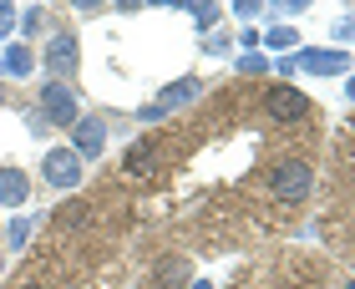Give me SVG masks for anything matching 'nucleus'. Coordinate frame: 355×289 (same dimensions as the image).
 <instances>
[{"label": "nucleus", "mask_w": 355, "mask_h": 289, "mask_svg": "<svg viewBox=\"0 0 355 289\" xmlns=\"http://www.w3.org/2000/svg\"><path fill=\"white\" fill-rule=\"evenodd\" d=\"M269 193L279 203H304L315 193V168L300 163V157H289V163H279V168L269 173Z\"/></svg>", "instance_id": "f257e3e1"}, {"label": "nucleus", "mask_w": 355, "mask_h": 289, "mask_svg": "<svg viewBox=\"0 0 355 289\" xmlns=\"http://www.w3.org/2000/svg\"><path fill=\"white\" fill-rule=\"evenodd\" d=\"M264 112H269V122H304L310 117V91H300V87H289V82H274L269 91H264Z\"/></svg>", "instance_id": "f03ea898"}, {"label": "nucleus", "mask_w": 355, "mask_h": 289, "mask_svg": "<svg viewBox=\"0 0 355 289\" xmlns=\"http://www.w3.org/2000/svg\"><path fill=\"white\" fill-rule=\"evenodd\" d=\"M36 112H41V117L51 122V127H76V122H82V102H76L71 82H46Z\"/></svg>", "instance_id": "7ed1b4c3"}, {"label": "nucleus", "mask_w": 355, "mask_h": 289, "mask_svg": "<svg viewBox=\"0 0 355 289\" xmlns=\"http://www.w3.org/2000/svg\"><path fill=\"white\" fill-rule=\"evenodd\" d=\"M350 56L345 46H304L295 51V71H310V76H350Z\"/></svg>", "instance_id": "20e7f679"}, {"label": "nucleus", "mask_w": 355, "mask_h": 289, "mask_svg": "<svg viewBox=\"0 0 355 289\" xmlns=\"http://www.w3.org/2000/svg\"><path fill=\"white\" fill-rule=\"evenodd\" d=\"M41 178L51 183V188H61V193H71L76 183L87 178V163H82L71 148H51V152L41 157Z\"/></svg>", "instance_id": "39448f33"}, {"label": "nucleus", "mask_w": 355, "mask_h": 289, "mask_svg": "<svg viewBox=\"0 0 355 289\" xmlns=\"http://www.w3.org/2000/svg\"><path fill=\"white\" fill-rule=\"evenodd\" d=\"M76 61H82V51H76L71 30H56V36L46 41V51H41V67L51 71V82H67V76L76 71Z\"/></svg>", "instance_id": "423d86ee"}, {"label": "nucleus", "mask_w": 355, "mask_h": 289, "mask_svg": "<svg viewBox=\"0 0 355 289\" xmlns=\"http://www.w3.org/2000/svg\"><path fill=\"white\" fill-rule=\"evenodd\" d=\"M71 152L82 157V163L87 157H102L107 152V117H87L82 112V122L71 127Z\"/></svg>", "instance_id": "0eeeda50"}, {"label": "nucleus", "mask_w": 355, "mask_h": 289, "mask_svg": "<svg viewBox=\"0 0 355 289\" xmlns=\"http://www.w3.org/2000/svg\"><path fill=\"white\" fill-rule=\"evenodd\" d=\"M31 71H36V51H31V41H10L6 51H0V76H15V82H26Z\"/></svg>", "instance_id": "6e6552de"}, {"label": "nucleus", "mask_w": 355, "mask_h": 289, "mask_svg": "<svg viewBox=\"0 0 355 289\" xmlns=\"http://www.w3.org/2000/svg\"><path fill=\"white\" fill-rule=\"evenodd\" d=\"M26 203H31L26 168H0V208H26Z\"/></svg>", "instance_id": "1a4fd4ad"}, {"label": "nucleus", "mask_w": 355, "mask_h": 289, "mask_svg": "<svg viewBox=\"0 0 355 289\" xmlns=\"http://www.w3.org/2000/svg\"><path fill=\"white\" fill-rule=\"evenodd\" d=\"M198 91H203V82H198V76H178V82H168V87H163L157 107H163V112H178V107L198 102Z\"/></svg>", "instance_id": "9d476101"}, {"label": "nucleus", "mask_w": 355, "mask_h": 289, "mask_svg": "<svg viewBox=\"0 0 355 289\" xmlns=\"http://www.w3.org/2000/svg\"><path fill=\"white\" fill-rule=\"evenodd\" d=\"M122 173H127V178H153V173H157V152L148 148V142H132L127 157H122Z\"/></svg>", "instance_id": "9b49d317"}, {"label": "nucleus", "mask_w": 355, "mask_h": 289, "mask_svg": "<svg viewBox=\"0 0 355 289\" xmlns=\"http://www.w3.org/2000/svg\"><path fill=\"white\" fill-rule=\"evenodd\" d=\"M153 279L163 284V289H183L188 284V254H173V259H163L153 269Z\"/></svg>", "instance_id": "f8f14e48"}, {"label": "nucleus", "mask_w": 355, "mask_h": 289, "mask_svg": "<svg viewBox=\"0 0 355 289\" xmlns=\"http://www.w3.org/2000/svg\"><path fill=\"white\" fill-rule=\"evenodd\" d=\"M87 213H92L87 203H76V198H67L61 208H51V223H56V229H87Z\"/></svg>", "instance_id": "ddd939ff"}, {"label": "nucleus", "mask_w": 355, "mask_h": 289, "mask_svg": "<svg viewBox=\"0 0 355 289\" xmlns=\"http://www.w3.org/2000/svg\"><path fill=\"white\" fill-rule=\"evenodd\" d=\"M36 223H41L36 213H15V218H10V229H6V244H10V249H26V244H31V234H36Z\"/></svg>", "instance_id": "4468645a"}, {"label": "nucleus", "mask_w": 355, "mask_h": 289, "mask_svg": "<svg viewBox=\"0 0 355 289\" xmlns=\"http://www.w3.org/2000/svg\"><path fill=\"white\" fill-rule=\"evenodd\" d=\"M264 51H289V46H300V30L295 26H269L264 36H259Z\"/></svg>", "instance_id": "2eb2a0df"}, {"label": "nucleus", "mask_w": 355, "mask_h": 289, "mask_svg": "<svg viewBox=\"0 0 355 289\" xmlns=\"http://www.w3.org/2000/svg\"><path fill=\"white\" fill-rule=\"evenodd\" d=\"M193 21H198V30H203V36H208V30H214L218 21H223V6H214V0H193Z\"/></svg>", "instance_id": "dca6fc26"}, {"label": "nucleus", "mask_w": 355, "mask_h": 289, "mask_svg": "<svg viewBox=\"0 0 355 289\" xmlns=\"http://www.w3.org/2000/svg\"><path fill=\"white\" fill-rule=\"evenodd\" d=\"M239 71H244V76H264L269 71V56L264 51H244V56H239Z\"/></svg>", "instance_id": "f3484780"}, {"label": "nucleus", "mask_w": 355, "mask_h": 289, "mask_svg": "<svg viewBox=\"0 0 355 289\" xmlns=\"http://www.w3.org/2000/svg\"><path fill=\"white\" fill-rule=\"evenodd\" d=\"M203 51H208V56H229V51H234V36H223V30H208V36H203Z\"/></svg>", "instance_id": "a211bd4d"}, {"label": "nucleus", "mask_w": 355, "mask_h": 289, "mask_svg": "<svg viewBox=\"0 0 355 289\" xmlns=\"http://www.w3.org/2000/svg\"><path fill=\"white\" fill-rule=\"evenodd\" d=\"M264 10L269 15H300V10H310V0H269Z\"/></svg>", "instance_id": "6ab92c4d"}, {"label": "nucleus", "mask_w": 355, "mask_h": 289, "mask_svg": "<svg viewBox=\"0 0 355 289\" xmlns=\"http://www.w3.org/2000/svg\"><path fill=\"white\" fill-rule=\"evenodd\" d=\"M15 26H21V36H36V30H41V6H26Z\"/></svg>", "instance_id": "aec40b11"}, {"label": "nucleus", "mask_w": 355, "mask_h": 289, "mask_svg": "<svg viewBox=\"0 0 355 289\" xmlns=\"http://www.w3.org/2000/svg\"><path fill=\"white\" fill-rule=\"evenodd\" d=\"M234 15H239V21H254V15H259L264 10V0H234V6H229Z\"/></svg>", "instance_id": "412c9836"}, {"label": "nucleus", "mask_w": 355, "mask_h": 289, "mask_svg": "<svg viewBox=\"0 0 355 289\" xmlns=\"http://www.w3.org/2000/svg\"><path fill=\"white\" fill-rule=\"evenodd\" d=\"M15 21H21V6H0V41L15 30Z\"/></svg>", "instance_id": "4be33fe9"}, {"label": "nucleus", "mask_w": 355, "mask_h": 289, "mask_svg": "<svg viewBox=\"0 0 355 289\" xmlns=\"http://www.w3.org/2000/svg\"><path fill=\"white\" fill-rule=\"evenodd\" d=\"M335 41H355V15H340V21H335Z\"/></svg>", "instance_id": "5701e85b"}, {"label": "nucleus", "mask_w": 355, "mask_h": 289, "mask_svg": "<svg viewBox=\"0 0 355 289\" xmlns=\"http://www.w3.org/2000/svg\"><path fill=\"white\" fill-rule=\"evenodd\" d=\"M163 117H168V112L157 107V102H142V107H137V122H163Z\"/></svg>", "instance_id": "b1692460"}, {"label": "nucleus", "mask_w": 355, "mask_h": 289, "mask_svg": "<svg viewBox=\"0 0 355 289\" xmlns=\"http://www.w3.org/2000/svg\"><path fill=\"white\" fill-rule=\"evenodd\" d=\"M26 127H31V137H46V127H51V122H46L41 112H26Z\"/></svg>", "instance_id": "393cba45"}, {"label": "nucleus", "mask_w": 355, "mask_h": 289, "mask_svg": "<svg viewBox=\"0 0 355 289\" xmlns=\"http://www.w3.org/2000/svg\"><path fill=\"white\" fill-rule=\"evenodd\" d=\"M345 102H355V71H350V82H345Z\"/></svg>", "instance_id": "a878e982"}, {"label": "nucleus", "mask_w": 355, "mask_h": 289, "mask_svg": "<svg viewBox=\"0 0 355 289\" xmlns=\"http://www.w3.org/2000/svg\"><path fill=\"white\" fill-rule=\"evenodd\" d=\"M15 289H46V284H15Z\"/></svg>", "instance_id": "bb28decb"}, {"label": "nucleus", "mask_w": 355, "mask_h": 289, "mask_svg": "<svg viewBox=\"0 0 355 289\" xmlns=\"http://www.w3.org/2000/svg\"><path fill=\"white\" fill-rule=\"evenodd\" d=\"M193 289H214V284H203V279H198V284H193Z\"/></svg>", "instance_id": "cd10ccee"}, {"label": "nucleus", "mask_w": 355, "mask_h": 289, "mask_svg": "<svg viewBox=\"0 0 355 289\" xmlns=\"http://www.w3.org/2000/svg\"><path fill=\"white\" fill-rule=\"evenodd\" d=\"M345 289H355V279H350V284H345Z\"/></svg>", "instance_id": "c85d7f7f"}, {"label": "nucleus", "mask_w": 355, "mask_h": 289, "mask_svg": "<svg viewBox=\"0 0 355 289\" xmlns=\"http://www.w3.org/2000/svg\"><path fill=\"white\" fill-rule=\"evenodd\" d=\"M0 269H6V259H0Z\"/></svg>", "instance_id": "c756f323"}, {"label": "nucleus", "mask_w": 355, "mask_h": 289, "mask_svg": "<svg viewBox=\"0 0 355 289\" xmlns=\"http://www.w3.org/2000/svg\"><path fill=\"white\" fill-rule=\"evenodd\" d=\"M0 238H6V229H0Z\"/></svg>", "instance_id": "7c9ffc66"}]
</instances>
